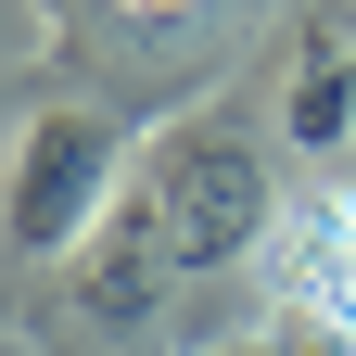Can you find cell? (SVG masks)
<instances>
[{"instance_id": "obj_3", "label": "cell", "mask_w": 356, "mask_h": 356, "mask_svg": "<svg viewBox=\"0 0 356 356\" xmlns=\"http://www.w3.org/2000/svg\"><path fill=\"white\" fill-rule=\"evenodd\" d=\"M280 153H305V165L356 153V26L343 13H305L280 38Z\"/></svg>"}, {"instance_id": "obj_4", "label": "cell", "mask_w": 356, "mask_h": 356, "mask_svg": "<svg viewBox=\"0 0 356 356\" xmlns=\"http://www.w3.org/2000/svg\"><path fill=\"white\" fill-rule=\"evenodd\" d=\"M267 267H280V305H293L305 331L356 343V191H318L305 216H280Z\"/></svg>"}, {"instance_id": "obj_1", "label": "cell", "mask_w": 356, "mask_h": 356, "mask_svg": "<svg viewBox=\"0 0 356 356\" xmlns=\"http://www.w3.org/2000/svg\"><path fill=\"white\" fill-rule=\"evenodd\" d=\"M127 229L165 254V280H216V267H254L280 242V178L229 115H191L140 153V216Z\"/></svg>"}, {"instance_id": "obj_2", "label": "cell", "mask_w": 356, "mask_h": 356, "mask_svg": "<svg viewBox=\"0 0 356 356\" xmlns=\"http://www.w3.org/2000/svg\"><path fill=\"white\" fill-rule=\"evenodd\" d=\"M115 178H127L115 115H26V127H13V191H0L13 254H26V267L89 254V229H102V204H115Z\"/></svg>"}, {"instance_id": "obj_5", "label": "cell", "mask_w": 356, "mask_h": 356, "mask_svg": "<svg viewBox=\"0 0 356 356\" xmlns=\"http://www.w3.org/2000/svg\"><path fill=\"white\" fill-rule=\"evenodd\" d=\"M127 13H140V26H165V13H204V0H127Z\"/></svg>"}]
</instances>
